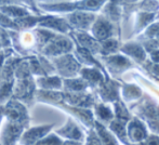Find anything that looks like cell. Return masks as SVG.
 Returning <instances> with one entry per match:
<instances>
[{
    "label": "cell",
    "instance_id": "6da1fadb",
    "mask_svg": "<svg viewBox=\"0 0 159 145\" xmlns=\"http://www.w3.org/2000/svg\"><path fill=\"white\" fill-rule=\"evenodd\" d=\"M91 32L96 41L102 42L114 35V25L104 16H98L91 26Z\"/></svg>",
    "mask_w": 159,
    "mask_h": 145
},
{
    "label": "cell",
    "instance_id": "7a4b0ae2",
    "mask_svg": "<svg viewBox=\"0 0 159 145\" xmlns=\"http://www.w3.org/2000/svg\"><path fill=\"white\" fill-rule=\"evenodd\" d=\"M54 64L60 74L65 77H74L80 72V64L75 57L69 54L63 55L60 59H55Z\"/></svg>",
    "mask_w": 159,
    "mask_h": 145
},
{
    "label": "cell",
    "instance_id": "3957f363",
    "mask_svg": "<svg viewBox=\"0 0 159 145\" xmlns=\"http://www.w3.org/2000/svg\"><path fill=\"white\" fill-rule=\"evenodd\" d=\"M103 62L105 63L108 70L114 75L121 74L122 72L127 70L128 68L132 67V62L128 57L120 54H114L108 55V57H103Z\"/></svg>",
    "mask_w": 159,
    "mask_h": 145
},
{
    "label": "cell",
    "instance_id": "277c9868",
    "mask_svg": "<svg viewBox=\"0 0 159 145\" xmlns=\"http://www.w3.org/2000/svg\"><path fill=\"white\" fill-rule=\"evenodd\" d=\"M127 130V138L128 141H131L133 143H139L143 142L147 139L148 133H147L146 127L144 126L142 121L138 118L131 119L128 122V126L126 128Z\"/></svg>",
    "mask_w": 159,
    "mask_h": 145
},
{
    "label": "cell",
    "instance_id": "5b68a950",
    "mask_svg": "<svg viewBox=\"0 0 159 145\" xmlns=\"http://www.w3.org/2000/svg\"><path fill=\"white\" fill-rule=\"evenodd\" d=\"M73 49V42L64 36H54L48 42V46L43 49V52L49 55H59L67 53Z\"/></svg>",
    "mask_w": 159,
    "mask_h": 145
},
{
    "label": "cell",
    "instance_id": "8992f818",
    "mask_svg": "<svg viewBox=\"0 0 159 145\" xmlns=\"http://www.w3.org/2000/svg\"><path fill=\"white\" fill-rule=\"evenodd\" d=\"M69 24L73 25L75 28L81 30H87L91 27L93 22L95 21V15L90 12H84V11H79V12H74L67 16Z\"/></svg>",
    "mask_w": 159,
    "mask_h": 145
},
{
    "label": "cell",
    "instance_id": "52a82bcc",
    "mask_svg": "<svg viewBox=\"0 0 159 145\" xmlns=\"http://www.w3.org/2000/svg\"><path fill=\"white\" fill-rule=\"evenodd\" d=\"M98 88L100 97L104 102H116L119 100V84L116 81L106 78Z\"/></svg>",
    "mask_w": 159,
    "mask_h": 145
},
{
    "label": "cell",
    "instance_id": "ba28073f",
    "mask_svg": "<svg viewBox=\"0 0 159 145\" xmlns=\"http://www.w3.org/2000/svg\"><path fill=\"white\" fill-rule=\"evenodd\" d=\"M122 53L127 54L128 57H132L138 63H145L146 62V52L142 44L135 41H130L120 47Z\"/></svg>",
    "mask_w": 159,
    "mask_h": 145
},
{
    "label": "cell",
    "instance_id": "9c48e42d",
    "mask_svg": "<svg viewBox=\"0 0 159 145\" xmlns=\"http://www.w3.org/2000/svg\"><path fill=\"white\" fill-rule=\"evenodd\" d=\"M75 37L79 42L80 47L88 50L91 54L100 53V42L96 41L94 38L88 35L86 32H76Z\"/></svg>",
    "mask_w": 159,
    "mask_h": 145
},
{
    "label": "cell",
    "instance_id": "30bf717a",
    "mask_svg": "<svg viewBox=\"0 0 159 145\" xmlns=\"http://www.w3.org/2000/svg\"><path fill=\"white\" fill-rule=\"evenodd\" d=\"M80 74H81V77L84 81L91 86H98L104 82V76L101 73V70L98 68L92 67V68H82L80 70Z\"/></svg>",
    "mask_w": 159,
    "mask_h": 145
},
{
    "label": "cell",
    "instance_id": "8fae6325",
    "mask_svg": "<svg viewBox=\"0 0 159 145\" xmlns=\"http://www.w3.org/2000/svg\"><path fill=\"white\" fill-rule=\"evenodd\" d=\"M65 97L69 104L76 105L78 108L90 107L91 105L94 104L93 97L86 93H68L65 95Z\"/></svg>",
    "mask_w": 159,
    "mask_h": 145
},
{
    "label": "cell",
    "instance_id": "7c38bea8",
    "mask_svg": "<svg viewBox=\"0 0 159 145\" xmlns=\"http://www.w3.org/2000/svg\"><path fill=\"white\" fill-rule=\"evenodd\" d=\"M22 132V126L17 124H10L4 128L1 134V142L3 145H13Z\"/></svg>",
    "mask_w": 159,
    "mask_h": 145
},
{
    "label": "cell",
    "instance_id": "4fadbf2b",
    "mask_svg": "<svg viewBox=\"0 0 159 145\" xmlns=\"http://www.w3.org/2000/svg\"><path fill=\"white\" fill-rule=\"evenodd\" d=\"M40 25L43 27L52 28L62 33H67L69 30V24L65 20L54 16H47L40 20Z\"/></svg>",
    "mask_w": 159,
    "mask_h": 145
},
{
    "label": "cell",
    "instance_id": "5bb4252c",
    "mask_svg": "<svg viewBox=\"0 0 159 145\" xmlns=\"http://www.w3.org/2000/svg\"><path fill=\"white\" fill-rule=\"evenodd\" d=\"M57 133L63 135L65 138H67V139H70L71 141H76V142L81 141L82 138H84L80 129L78 128L77 125L70 119L67 121V124L65 125V127H63L61 130L57 131Z\"/></svg>",
    "mask_w": 159,
    "mask_h": 145
},
{
    "label": "cell",
    "instance_id": "9a60e30c",
    "mask_svg": "<svg viewBox=\"0 0 159 145\" xmlns=\"http://www.w3.org/2000/svg\"><path fill=\"white\" fill-rule=\"evenodd\" d=\"M6 113L9 119H11V121H15L17 125H19V121L22 122L25 120V108L16 102H9Z\"/></svg>",
    "mask_w": 159,
    "mask_h": 145
},
{
    "label": "cell",
    "instance_id": "2e32d148",
    "mask_svg": "<svg viewBox=\"0 0 159 145\" xmlns=\"http://www.w3.org/2000/svg\"><path fill=\"white\" fill-rule=\"evenodd\" d=\"M95 126V133L98 135V140H100L101 144L102 145H119L118 140L115 138V135L111 134L103 124H100L98 121L94 122Z\"/></svg>",
    "mask_w": 159,
    "mask_h": 145
},
{
    "label": "cell",
    "instance_id": "e0dca14e",
    "mask_svg": "<svg viewBox=\"0 0 159 145\" xmlns=\"http://www.w3.org/2000/svg\"><path fill=\"white\" fill-rule=\"evenodd\" d=\"M51 126H46V127H38V128H33L30 129V131L24 134L23 139H22V142L25 145H30L34 144L36 141L40 140L49 130H50Z\"/></svg>",
    "mask_w": 159,
    "mask_h": 145
},
{
    "label": "cell",
    "instance_id": "ac0fdd59",
    "mask_svg": "<svg viewBox=\"0 0 159 145\" xmlns=\"http://www.w3.org/2000/svg\"><path fill=\"white\" fill-rule=\"evenodd\" d=\"M120 7L119 2L116 1H111L106 2V7L103 10V16L106 20H108L109 22H118L120 19Z\"/></svg>",
    "mask_w": 159,
    "mask_h": 145
},
{
    "label": "cell",
    "instance_id": "d6986e66",
    "mask_svg": "<svg viewBox=\"0 0 159 145\" xmlns=\"http://www.w3.org/2000/svg\"><path fill=\"white\" fill-rule=\"evenodd\" d=\"M126 126H127L126 124H124V122L119 121V120H117V119L111 120V122L109 124V128H111V130L114 132L115 138L117 137V139H119L125 145H131L130 142L128 141Z\"/></svg>",
    "mask_w": 159,
    "mask_h": 145
},
{
    "label": "cell",
    "instance_id": "ffe728a7",
    "mask_svg": "<svg viewBox=\"0 0 159 145\" xmlns=\"http://www.w3.org/2000/svg\"><path fill=\"white\" fill-rule=\"evenodd\" d=\"M155 17H156V13H148V12L138 13L135 19V25H134L135 33L141 32L146 26L151 25V23L155 20Z\"/></svg>",
    "mask_w": 159,
    "mask_h": 145
},
{
    "label": "cell",
    "instance_id": "44dd1931",
    "mask_svg": "<svg viewBox=\"0 0 159 145\" xmlns=\"http://www.w3.org/2000/svg\"><path fill=\"white\" fill-rule=\"evenodd\" d=\"M119 48H120L119 41L114 39V38H109V39L100 42V53L103 57L113 55L114 53L117 52Z\"/></svg>",
    "mask_w": 159,
    "mask_h": 145
},
{
    "label": "cell",
    "instance_id": "7402d4cb",
    "mask_svg": "<svg viewBox=\"0 0 159 145\" xmlns=\"http://www.w3.org/2000/svg\"><path fill=\"white\" fill-rule=\"evenodd\" d=\"M65 89L70 93H82L87 88L88 84L84 79L79 78H74V79H66L64 81Z\"/></svg>",
    "mask_w": 159,
    "mask_h": 145
},
{
    "label": "cell",
    "instance_id": "603a6c76",
    "mask_svg": "<svg viewBox=\"0 0 159 145\" xmlns=\"http://www.w3.org/2000/svg\"><path fill=\"white\" fill-rule=\"evenodd\" d=\"M95 114L100 124H102V122L111 124V120H114V113L111 111V109L102 103L95 105Z\"/></svg>",
    "mask_w": 159,
    "mask_h": 145
},
{
    "label": "cell",
    "instance_id": "cb8c5ba5",
    "mask_svg": "<svg viewBox=\"0 0 159 145\" xmlns=\"http://www.w3.org/2000/svg\"><path fill=\"white\" fill-rule=\"evenodd\" d=\"M34 90V84L32 79L25 78L21 79L17 82V86L15 87V94L19 97H26L27 95H32V92Z\"/></svg>",
    "mask_w": 159,
    "mask_h": 145
},
{
    "label": "cell",
    "instance_id": "d4e9b609",
    "mask_svg": "<svg viewBox=\"0 0 159 145\" xmlns=\"http://www.w3.org/2000/svg\"><path fill=\"white\" fill-rule=\"evenodd\" d=\"M76 54H77L78 60H80L82 63L87 64V65H90V66H95L98 70H102V65L96 61L94 57H93V55L91 54L88 50L81 48V47H78L77 51H76Z\"/></svg>",
    "mask_w": 159,
    "mask_h": 145
},
{
    "label": "cell",
    "instance_id": "484cf974",
    "mask_svg": "<svg viewBox=\"0 0 159 145\" xmlns=\"http://www.w3.org/2000/svg\"><path fill=\"white\" fill-rule=\"evenodd\" d=\"M114 117H116V119L126 125L131 120V116H130V113L128 111L125 103H122L119 100L115 102V114H114Z\"/></svg>",
    "mask_w": 159,
    "mask_h": 145
},
{
    "label": "cell",
    "instance_id": "4316f807",
    "mask_svg": "<svg viewBox=\"0 0 159 145\" xmlns=\"http://www.w3.org/2000/svg\"><path fill=\"white\" fill-rule=\"evenodd\" d=\"M142 95V91L134 84H125L122 87V97L127 102L138 100Z\"/></svg>",
    "mask_w": 159,
    "mask_h": 145
},
{
    "label": "cell",
    "instance_id": "83f0119b",
    "mask_svg": "<svg viewBox=\"0 0 159 145\" xmlns=\"http://www.w3.org/2000/svg\"><path fill=\"white\" fill-rule=\"evenodd\" d=\"M140 40H157L159 41V23H154L147 27Z\"/></svg>",
    "mask_w": 159,
    "mask_h": 145
},
{
    "label": "cell",
    "instance_id": "f1b7e54d",
    "mask_svg": "<svg viewBox=\"0 0 159 145\" xmlns=\"http://www.w3.org/2000/svg\"><path fill=\"white\" fill-rule=\"evenodd\" d=\"M106 2L104 1H80L76 2V9L79 10H88V11H98L103 4Z\"/></svg>",
    "mask_w": 159,
    "mask_h": 145
},
{
    "label": "cell",
    "instance_id": "f546056e",
    "mask_svg": "<svg viewBox=\"0 0 159 145\" xmlns=\"http://www.w3.org/2000/svg\"><path fill=\"white\" fill-rule=\"evenodd\" d=\"M43 6L47 7V10L51 11H69L76 9L75 3L70 2H54V3H43Z\"/></svg>",
    "mask_w": 159,
    "mask_h": 145
},
{
    "label": "cell",
    "instance_id": "4dcf8cb0",
    "mask_svg": "<svg viewBox=\"0 0 159 145\" xmlns=\"http://www.w3.org/2000/svg\"><path fill=\"white\" fill-rule=\"evenodd\" d=\"M2 13L7 15H10V16L13 17H24L27 16L28 12L26 10H24L23 8H19V7H2L1 8Z\"/></svg>",
    "mask_w": 159,
    "mask_h": 145
},
{
    "label": "cell",
    "instance_id": "1f68e13d",
    "mask_svg": "<svg viewBox=\"0 0 159 145\" xmlns=\"http://www.w3.org/2000/svg\"><path fill=\"white\" fill-rule=\"evenodd\" d=\"M38 84L43 88L49 89H59L61 87L62 82L59 77H49V78H41L38 80Z\"/></svg>",
    "mask_w": 159,
    "mask_h": 145
},
{
    "label": "cell",
    "instance_id": "d6a6232c",
    "mask_svg": "<svg viewBox=\"0 0 159 145\" xmlns=\"http://www.w3.org/2000/svg\"><path fill=\"white\" fill-rule=\"evenodd\" d=\"M138 4L140 6V9H142L143 11L145 10V12L148 13H156V11L159 9L158 1H141L138 2Z\"/></svg>",
    "mask_w": 159,
    "mask_h": 145
},
{
    "label": "cell",
    "instance_id": "836d02e7",
    "mask_svg": "<svg viewBox=\"0 0 159 145\" xmlns=\"http://www.w3.org/2000/svg\"><path fill=\"white\" fill-rule=\"evenodd\" d=\"M37 23V19L32 16H24L19 19L17 21H15L14 24H16L17 27H21V28H28V27H32L35 24Z\"/></svg>",
    "mask_w": 159,
    "mask_h": 145
},
{
    "label": "cell",
    "instance_id": "e575fe53",
    "mask_svg": "<svg viewBox=\"0 0 159 145\" xmlns=\"http://www.w3.org/2000/svg\"><path fill=\"white\" fill-rule=\"evenodd\" d=\"M37 145H62V141L55 135H50V137L40 141Z\"/></svg>",
    "mask_w": 159,
    "mask_h": 145
},
{
    "label": "cell",
    "instance_id": "d590c367",
    "mask_svg": "<svg viewBox=\"0 0 159 145\" xmlns=\"http://www.w3.org/2000/svg\"><path fill=\"white\" fill-rule=\"evenodd\" d=\"M87 145H102L98 140V135H96L95 131H90L88 138H87Z\"/></svg>",
    "mask_w": 159,
    "mask_h": 145
},
{
    "label": "cell",
    "instance_id": "8d00e7d4",
    "mask_svg": "<svg viewBox=\"0 0 159 145\" xmlns=\"http://www.w3.org/2000/svg\"><path fill=\"white\" fill-rule=\"evenodd\" d=\"M144 64H145V67L153 74V75H155L156 77H159V64L152 63V62H149V61L145 62Z\"/></svg>",
    "mask_w": 159,
    "mask_h": 145
},
{
    "label": "cell",
    "instance_id": "74e56055",
    "mask_svg": "<svg viewBox=\"0 0 159 145\" xmlns=\"http://www.w3.org/2000/svg\"><path fill=\"white\" fill-rule=\"evenodd\" d=\"M139 145H159V137L158 135H148L146 140L141 142Z\"/></svg>",
    "mask_w": 159,
    "mask_h": 145
},
{
    "label": "cell",
    "instance_id": "f35d334b",
    "mask_svg": "<svg viewBox=\"0 0 159 145\" xmlns=\"http://www.w3.org/2000/svg\"><path fill=\"white\" fill-rule=\"evenodd\" d=\"M0 26H6V27H14V24L4 15L3 13H0Z\"/></svg>",
    "mask_w": 159,
    "mask_h": 145
},
{
    "label": "cell",
    "instance_id": "ab89813d",
    "mask_svg": "<svg viewBox=\"0 0 159 145\" xmlns=\"http://www.w3.org/2000/svg\"><path fill=\"white\" fill-rule=\"evenodd\" d=\"M149 57H151V62H152V63L159 64V49L149 52Z\"/></svg>",
    "mask_w": 159,
    "mask_h": 145
},
{
    "label": "cell",
    "instance_id": "60d3db41",
    "mask_svg": "<svg viewBox=\"0 0 159 145\" xmlns=\"http://www.w3.org/2000/svg\"><path fill=\"white\" fill-rule=\"evenodd\" d=\"M62 145H81V144H80L79 142H76V141H67Z\"/></svg>",
    "mask_w": 159,
    "mask_h": 145
}]
</instances>
